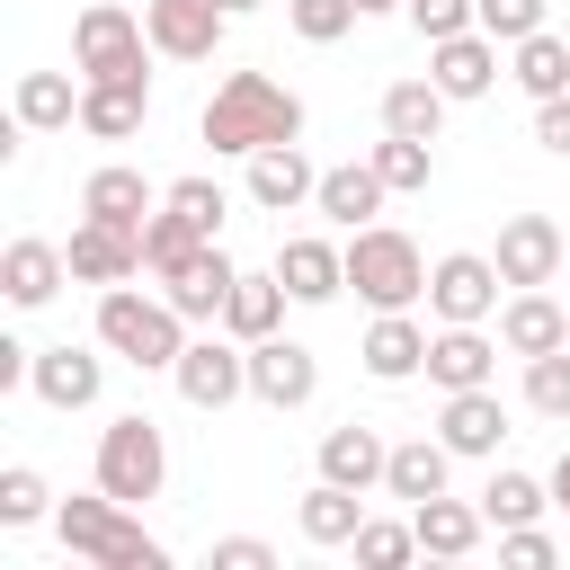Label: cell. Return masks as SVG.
Returning <instances> with one entry per match:
<instances>
[{
  "instance_id": "6da1fadb",
  "label": "cell",
  "mask_w": 570,
  "mask_h": 570,
  "mask_svg": "<svg viewBox=\"0 0 570 570\" xmlns=\"http://www.w3.org/2000/svg\"><path fill=\"white\" fill-rule=\"evenodd\" d=\"M196 134H205L214 151L249 160V151H267V142H303V98H294L285 80H267V71H223V89L205 98Z\"/></svg>"
},
{
  "instance_id": "7a4b0ae2",
  "label": "cell",
  "mask_w": 570,
  "mask_h": 570,
  "mask_svg": "<svg viewBox=\"0 0 570 570\" xmlns=\"http://www.w3.org/2000/svg\"><path fill=\"white\" fill-rule=\"evenodd\" d=\"M53 534H62V552L89 561V570H169V543L142 534V517H134L125 499H107V490L62 499V508H53Z\"/></svg>"
},
{
  "instance_id": "3957f363",
  "label": "cell",
  "mask_w": 570,
  "mask_h": 570,
  "mask_svg": "<svg viewBox=\"0 0 570 570\" xmlns=\"http://www.w3.org/2000/svg\"><path fill=\"white\" fill-rule=\"evenodd\" d=\"M98 347L142 365V374H169L187 356V312L169 294H142V285H98Z\"/></svg>"
},
{
  "instance_id": "277c9868",
  "label": "cell",
  "mask_w": 570,
  "mask_h": 570,
  "mask_svg": "<svg viewBox=\"0 0 570 570\" xmlns=\"http://www.w3.org/2000/svg\"><path fill=\"white\" fill-rule=\"evenodd\" d=\"M347 285H356V303H374V312H410V303H428V258H419L410 232L356 223V232H347Z\"/></svg>"
},
{
  "instance_id": "5b68a950",
  "label": "cell",
  "mask_w": 570,
  "mask_h": 570,
  "mask_svg": "<svg viewBox=\"0 0 570 570\" xmlns=\"http://www.w3.org/2000/svg\"><path fill=\"white\" fill-rule=\"evenodd\" d=\"M89 481H98L107 499H125V508L160 499V481H169V445H160V428H151L142 410L107 419V428H98V454H89Z\"/></svg>"
},
{
  "instance_id": "8992f818",
  "label": "cell",
  "mask_w": 570,
  "mask_h": 570,
  "mask_svg": "<svg viewBox=\"0 0 570 570\" xmlns=\"http://www.w3.org/2000/svg\"><path fill=\"white\" fill-rule=\"evenodd\" d=\"M71 71L80 80H151V27L116 0H89L71 18Z\"/></svg>"
},
{
  "instance_id": "52a82bcc",
  "label": "cell",
  "mask_w": 570,
  "mask_h": 570,
  "mask_svg": "<svg viewBox=\"0 0 570 570\" xmlns=\"http://www.w3.org/2000/svg\"><path fill=\"white\" fill-rule=\"evenodd\" d=\"M169 383H178L187 410H232V401L249 392V347H240L232 330H223V338L205 330V338H187V356L169 365Z\"/></svg>"
},
{
  "instance_id": "ba28073f",
  "label": "cell",
  "mask_w": 570,
  "mask_h": 570,
  "mask_svg": "<svg viewBox=\"0 0 570 570\" xmlns=\"http://www.w3.org/2000/svg\"><path fill=\"white\" fill-rule=\"evenodd\" d=\"M499 258H481V249H445L436 267H428V312L436 321H490L499 312Z\"/></svg>"
},
{
  "instance_id": "9c48e42d",
  "label": "cell",
  "mask_w": 570,
  "mask_h": 570,
  "mask_svg": "<svg viewBox=\"0 0 570 570\" xmlns=\"http://www.w3.org/2000/svg\"><path fill=\"white\" fill-rule=\"evenodd\" d=\"M321 392V356L303 347V338H249V401H267V410H303Z\"/></svg>"
},
{
  "instance_id": "30bf717a",
  "label": "cell",
  "mask_w": 570,
  "mask_h": 570,
  "mask_svg": "<svg viewBox=\"0 0 570 570\" xmlns=\"http://www.w3.org/2000/svg\"><path fill=\"white\" fill-rule=\"evenodd\" d=\"M142 27H151V53L160 62H205L232 27L223 0H142Z\"/></svg>"
},
{
  "instance_id": "8fae6325",
  "label": "cell",
  "mask_w": 570,
  "mask_h": 570,
  "mask_svg": "<svg viewBox=\"0 0 570 570\" xmlns=\"http://www.w3.org/2000/svg\"><path fill=\"white\" fill-rule=\"evenodd\" d=\"M62 258H71V285H134L142 276V232L80 214V232L62 240Z\"/></svg>"
},
{
  "instance_id": "7c38bea8",
  "label": "cell",
  "mask_w": 570,
  "mask_h": 570,
  "mask_svg": "<svg viewBox=\"0 0 570 570\" xmlns=\"http://www.w3.org/2000/svg\"><path fill=\"white\" fill-rule=\"evenodd\" d=\"M490 258H499V276H508V285H552V276H561V258H570V240H561V223H552V214H508Z\"/></svg>"
},
{
  "instance_id": "4fadbf2b",
  "label": "cell",
  "mask_w": 570,
  "mask_h": 570,
  "mask_svg": "<svg viewBox=\"0 0 570 570\" xmlns=\"http://www.w3.org/2000/svg\"><path fill=\"white\" fill-rule=\"evenodd\" d=\"M428 80L463 107V98H490L499 89V36L490 27H463V36H445V45H428Z\"/></svg>"
},
{
  "instance_id": "5bb4252c",
  "label": "cell",
  "mask_w": 570,
  "mask_h": 570,
  "mask_svg": "<svg viewBox=\"0 0 570 570\" xmlns=\"http://www.w3.org/2000/svg\"><path fill=\"white\" fill-rule=\"evenodd\" d=\"M499 374V338L481 330V321H436V338H428V383L436 392H472V383H490Z\"/></svg>"
},
{
  "instance_id": "9a60e30c",
  "label": "cell",
  "mask_w": 570,
  "mask_h": 570,
  "mask_svg": "<svg viewBox=\"0 0 570 570\" xmlns=\"http://www.w3.org/2000/svg\"><path fill=\"white\" fill-rule=\"evenodd\" d=\"M71 285V258L53 249V240H36V232H18L9 249H0V294L18 303V312H45L53 294Z\"/></svg>"
},
{
  "instance_id": "2e32d148",
  "label": "cell",
  "mask_w": 570,
  "mask_h": 570,
  "mask_svg": "<svg viewBox=\"0 0 570 570\" xmlns=\"http://www.w3.org/2000/svg\"><path fill=\"white\" fill-rule=\"evenodd\" d=\"M27 392L45 401V410H89L98 392H107V356H89V347H36V374H27Z\"/></svg>"
},
{
  "instance_id": "e0dca14e",
  "label": "cell",
  "mask_w": 570,
  "mask_h": 570,
  "mask_svg": "<svg viewBox=\"0 0 570 570\" xmlns=\"http://www.w3.org/2000/svg\"><path fill=\"white\" fill-rule=\"evenodd\" d=\"M436 436H445L454 454L490 463V454L508 445V401H499L490 383H472V392H445V410H436Z\"/></svg>"
},
{
  "instance_id": "ac0fdd59",
  "label": "cell",
  "mask_w": 570,
  "mask_h": 570,
  "mask_svg": "<svg viewBox=\"0 0 570 570\" xmlns=\"http://www.w3.org/2000/svg\"><path fill=\"white\" fill-rule=\"evenodd\" d=\"M312 196H321V169L303 160V142L249 151V205H258V214H294V205H312Z\"/></svg>"
},
{
  "instance_id": "d6986e66",
  "label": "cell",
  "mask_w": 570,
  "mask_h": 570,
  "mask_svg": "<svg viewBox=\"0 0 570 570\" xmlns=\"http://www.w3.org/2000/svg\"><path fill=\"white\" fill-rule=\"evenodd\" d=\"M276 276H285L294 303H338V294H347V249L321 240V232H294V240L276 249Z\"/></svg>"
},
{
  "instance_id": "ffe728a7",
  "label": "cell",
  "mask_w": 570,
  "mask_h": 570,
  "mask_svg": "<svg viewBox=\"0 0 570 570\" xmlns=\"http://www.w3.org/2000/svg\"><path fill=\"white\" fill-rule=\"evenodd\" d=\"M499 347H508V356H552V347H570V312H561L543 285H517V294L499 303Z\"/></svg>"
},
{
  "instance_id": "44dd1931",
  "label": "cell",
  "mask_w": 570,
  "mask_h": 570,
  "mask_svg": "<svg viewBox=\"0 0 570 570\" xmlns=\"http://www.w3.org/2000/svg\"><path fill=\"white\" fill-rule=\"evenodd\" d=\"M80 214H98V223H125V232H142V223L160 214V187H151L142 169L107 160V169H89V178H80Z\"/></svg>"
},
{
  "instance_id": "7402d4cb",
  "label": "cell",
  "mask_w": 570,
  "mask_h": 570,
  "mask_svg": "<svg viewBox=\"0 0 570 570\" xmlns=\"http://www.w3.org/2000/svg\"><path fill=\"white\" fill-rule=\"evenodd\" d=\"M232 285H240V267L223 258V240H205L178 276H160V294L187 312V321H223V303H232Z\"/></svg>"
},
{
  "instance_id": "603a6c76",
  "label": "cell",
  "mask_w": 570,
  "mask_h": 570,
  "mask_svg": "<svg viewBox=\"0 0 570 570\" xmlns=\"http://www.w3.org/2000/svg\"><path fill=\"white\" fill-rule=\"evenodd\" d=\"M428 338H436V330H419L410 312H374V330H365L356 356H365L374 383H410V374H428Z\"/></svg>"
},
{
  "instance_id": "cb8c5ba5",
  "label": "cell",
  "mask_w": 570,
  "mask_h": 570,
  "mask_svg": "<svg viewBox=\"0 0 570 570\" xmlns=\"http://www.w3.org/2000/svg\"><path fill=\"white\" fill-rule=\"evenodd\" d=\"M142 116H151V80H80V134L125 142L142 134Z\"/></svg>"
},
{
  "instance_id": "d4e9b609",
  "label": "cell",
  "mask_w": 570,
  "mask_h": 570,
  "mask_svg": "<svg viewBox=\"0 0 570 570\" xmlns=\"http://www.w3.org/2000/svg\"><path fill=\"white\" fill-rule=\"evenodd\" d=\"M383 169L374 160H338V169H321V196H312V214H330L338 232H356V223H374L383 214Z\"/></svg>"
},
{
  "instance_id": "484cf974",
  "label": "cell",
  "mask_w": 570,
  "mask_h": 570,
  "mask_svg": "<svg viewBox=\"0 0 570 570\" xmlns=\"http://www.w3.org/2000/svg\"><path fill=\"white\" fill-rule=\"evenodd\" d=\"M383 463H392V436H374L365 419H347V428H330V436H321V481L383 490Z\"/></svg>"
},
{
  "instance_id": "4316f807",
  "label": "cell",
  "mask_w": 570,
  "mask_h": 570,
  "mask_svg": "<svg viewBox=\"0 0 570 570\" xmlns=\"http://www.w3.org/2000/svg\"><path fill=\"white\" fill-rule=\"evenodd\" d=\"M294 525H303L312 552H338V543H356V525H365V490H347V481H312L303 508H294Z\"/></svg>"
},
{
  "instance_id": "83f0119b",
  "label": "cell",
  "mask_w": 570,
  "mask_h": 570,
  "mask_svg": "<svg viewBox=\"0 0 570 570\" xmlns=\"http://www.w3.org/2000/svg\"><path fill=\"white\" fill-rule=\"evenodd\" d=\"M410 525H419V552L463 561V552H481V525H490V517H481V499H445V490H436V499L410 508Z\"/></svg>"
},
{
  "instance_id": "f1b7e54d",
  "label": "cell",
  "mask_w": 570,
  "mask_h": 570,
  "mask_svg": "<svg viewBox=\"0 0 570 570\" xmlns=\"http://www.w3.org/2000/svg\"><path fill=\"white\" fill-rule=\"evenodd\" d=\"M445 472H454V445H445V436H401L392 463H383V490H392L401 508H419V499L445 490Z\"/></svg>"
},
{
  "instance_id": "f546056e",
  "label": "cell",
  "mask_w": 570,
  "mask_h": 570,
  "mask_svg": "<svg viewBox=\"0 0 570 570\" xmlns=\"http://www.w3.org/2000/svg\"><path fill=\"white\" fill-rule=\"evenodd\" d=\"M285 303H294V294H285V276H276V267H267V276H249V267H240V285H232V303H223V321H214V330H232L240 347H249V338H276Z\"/></svg>"
},
{
  "instance_id": "4dcf8cb0",
  "label": "cell",
  "mask_w": 570,
  "mask_h": 570,
  "mask_svg": "<svg viewBox=\"0 0 570 570\" xmlns=\"http://www.w3.org/2000/svg\"><path fill=\"white\" fill-rule=\"evenodd\" d=\"M18 125L27 134H62V125H80V80L71 71H18Z\"/></svg>"
},
{
  "instance_id": "1f68e13d",
  "label": "cell",
  "mask_w": 570,
  "mask_h": 570,
  "mask_svg": "<svg viewBox=\"0 0 570 570\" xmlns=\"http://www.w3.org/2000/svg\"><path fill=\"white\" fill-rule=\"evenodd\" d=\"M508 80H517L525 98H561V89H570V36H552V27L517 36V45H508Z\"/></svg>"
},
{
  "instance_id": "d6a6232c",
  "label": "cell",
  "mask_w": 570,
  "mask_h": 570,
  "mask_svg": "<svg viewBox=\"0 0 570 570\" xmlns=\"http://www.w3.org/2000/svg\"><path fill=\"white\" fill-rule=\"evenodd\" d=\"M445 107H454V98H445L436 80H392V89H383V134L436 142V134H445Z\"/></svg>"
},
{
  "instance_id": "836d02e7",
  "label": "cell",
  "mask_w": 570,
  "mask_h": 570,
  "mask_svg": "<svg viewBox=\"0 0 570 570\" xmlns=\"http://www.w3.org/2000/svg\"><path fill=\"white\" fill-rule=\"evenodd\" d=\"M543 508H552V481H534V472H517V463H499L490 490H481V517H490V525H534Z\"/></svg>"
},
{
  "instance_id": "e575fe53",
  "label": "cell",
  "mask_w": 570,
  "mask_h": 570,
  "mask_svg": "<svg viewBox=\"0 0 570 570\" xmlns=\"http://www.w3.org/2000/svg\"><path fill=\"white\" fill-rule=\"evenodd\" d=\"M196 249H205V232H196V223H187L178 205H160V214L142 223V267H151V276H178V267H187Z\"/></svg>"
},
{
  "instance_id": "d590c367",
  "label": "cell",
  "mask_w": 570,
  "mask_h": 570,
  "mask_svg": "<svg viewBox=\"0 0 570 570\" xmlns=\"http://www.w3.org/2000/svg\"><path fill=\"white\" fill-rule=\"evenodd\" d=\"M365 160L383 169V187H392V196H419V187L436 178V142H410V134H383Z\"/></svg>"
},
{
  "instance_id": "8d00e7d4",
  "label": "cell",
  "mask_w": 570,
  "mask_h": 570,
  "mask_svg": "<svg viewBox=\"0 0 570 570\" xmlns=\"http://www.w3.org/2000/svg\"><path fill=\"white\" fill-rule=\"evenodd\" d=\"M347 552H356V570H401V561H419V525L410 517H365Z\"/></svg>"
},
{
  "instance_id": "74e56055",
  "label": "cell",
  "mask_w": 570,
  "mask_h": 570,
  "mask_svg": "<svg viewBox=\"0 0 570 570\" xmlns=\"http://www.w3.org/2000/svg\"><path fill=\"white\" fill-rule=\"evenodd\" d=\"M160 205H178V214H187V223H196L205 240H223V214H232V196H223V187H214L205 169H187V178H169V187H160Z\"/></svg>"
},
{
  "instance_id": "f35d334b",
  "label": "cell",
  "mask_w": 570,
  "mask_h": 570,
  "mask_svg": "<svg viewBox=\"0 0 570 570\" xmlns=\"http://www.w3.org/2000/svg\"><path fill=\"white\" fill-rule=\"evenodd\" d=\"M525 410L534 419H570V347L525 356Z\"/></svg>"
},
{
  "instance_id": "ab89813d",
  "label": "cell",
  "mask_w": 570,
  "mask_h": 570,
  "mask_svg": "<svg viewBox=\"0 0 570 570\" xmlns=\"http://www.w3.org/2000/svg\"><path fill=\"white\" fill-rule=\"evenodd\" d=\"M36 517H53V490L36 463H9L0 472V525H36Z\"/></svg>"
},
{
  "instance_id": "60d3db41",
  "label": "cell",
  "mask_w": 570,
  "mask_h": 570,
  "mask_svg": "<svg viewBox=\"0 0 570 570\" xmlns=\"http://www.w3.org/2000/svg\"><path fill=\"white\" fill-rule=\"evenodd\" d=\"M356 18H365L356 0H285V27H294L303 45H338V36L356 27Z\"/></svg>"
},
{
  "instance_id": "b9f144b4",
  "label": "cell",
  "mask_w": 570,
  "mask_h": 570,
  "mask_svg": "<svg viewBox=\"0 0 570 570\" xmlns=\"http://www.w3.org/2000/svg\"><path fill=\"white\" fill-rule=\"evenodd\" d=\"M401 18H410V27L428 36V45H445V36H463V27H481V0H410Z\"/></svg>"
},
{
  "instance_id": "7bdbcfd3",
  "label": "cell",
  "mask_w": 570,
  "mask_h": 570,
  "mask_svg": "<svg viewBox=\"0 0 570 570\" xmlns=\"http://www.w3.org/2000/svg\"><path fill=\"white\" fill-rule=\"evenodd\" d=\"M499 561H517V570H552L561 543H552L543 525H499Z\"/></svg>"
},
{
  "instance_id": "ee69618b",
  "label": "cell",
  "mask_w": 570,
  "mask_h": 570,
  "mask_svg": "<svg viewBox=\"0 0 570 570\" xmlns=\"http://www.w3.org/2000/svg\"><path fill=\"white\" fill-rule=\"evenodd\" d=\"M481 27H490L499 45H517V36L543 27V0H481Z\"/></svg>"
},
{
  "instance_id": "f6af8a7d",
  "label": "cell",
  "mask_w": 570,
  "mask_h": 570,
  "mask_svg": "<svg viewBox=\"0 0 570 570\" xmlns=\"http://www.w3.org/2000/svg\"><path fill=\"white\" fill-rule=\"evenodd\" d=\"M534 142H543L552 160H570V89H561V98H534Z\"/></svg>"
},
{
  "instance_id": "bcb514c9",
  "label": "cell",
  "mask_w": 570,
  "mask_h": 570,
  "mask_svg": "<svg viewBox=\"0 0 570 570\" xmlns=\"http://www.w3.org/2000/svg\"><path fill=\"white\" fill-rule=\"evenodd\" d=\"M214 570H276V543H258V534H223V543H214Z\"/></svg>"
},
{
  "instance_id": "7dc6e473",
  "label": "cell",
  "mask_w": 570,
  "mask_h": 570,
  "mask_svg": "<svg viewBox=\"0 0 570 570\" xmlns=\"http://www.w3.org/2000/svg\"><path fill=\"white\" fill-rule=\"evenodd\" d=\"M552 508L570 517V445H561V463H552Z\"/></svg>"
},
{
  "instance_id": "c3c4849f",
  "label": "cell",
  "mask_w": 570,
  "mask_h": 570,
  "mask_svg": "<svg viewBox=\"0 0 570 570\" xmlns=\"http://www.w3.org/2000/svg\"><path fill=\"white\" fill-rule=\"evenodd\" d=\"M223 9H232V18H249V9H267V0H223Z\"/></svg>"
},
{
  "instance_id": "681fc988",
  "label": "cell",
  "mask_w": 570,
  "mask_h": 570,
  "mask_svg": "<svg viewBox=\"0 0 570 570\" xmlns=\"http://www.w3.org/2000/svg\"><path fill=\"white\" fill-rule=\"evenodd\" d=\"M356 9H365V18H374V9H410V0H356Z\"/></svg>"
}]
</instances>
